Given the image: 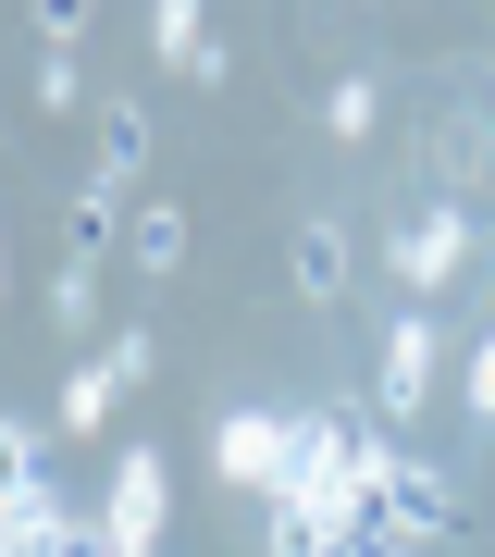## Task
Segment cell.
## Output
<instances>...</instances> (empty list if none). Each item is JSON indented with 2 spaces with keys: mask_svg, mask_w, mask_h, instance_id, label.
<instances>
[{
  "mask_svg": "<svg viewBox=\"0 0 495 557\" xmlns=\"http://www.w3.org/2000/svg\"><path fill=\"white\" fill-rule=\"evenodd\" d=\"M149 50L174 62V75H198V62H211V0H149Z\"/></svg>",
  "mask_w": 495,
  "mask_h": 557,
  "instance_id": "obj_9",
  "label": "cell"
},
{
  "mask_svg": "<svg viewBox=\"0 0 495 557\" xmlns=\"http://www.w3.org/2000/svg\"><path fill=\"white\" fill-rule=\"evenodd\" d=\"M285 458H297V409H223L211 421V471L236 483V496H273Z\"/></svg>",
  "mask_w": 495,
  "mask_h": 557,
  "instance_id": "obj_2",
  "label": "cell"
},
{
  "mask_svg": "<svg viewBox=\"0 0 495 557\" xmlns=\"http://www.w3.org/2000/svg\"><path fill=\"white\" fill-rule=\"evenodd\" d=\"M372 124H384V100H372V75H335V87H322V137H372Z\"/></svg>",
  "mask_w": 495,
  "mask_h": 557,
  "instance_id": "obj_12",
  "label": "cell"
},
{
  "mask_svg": "<svg viewBox=\"0 0 495 557\" xmlns=\"http://www.w3.org/2000/svg\"><path fill=\"white\" fill-rule=\"evenodd\" d=\"M335 557H421V545H396V533H347Z\"/></svg>",
  "mask_w": 495,
  "mask_h": 557,
  "instance_id": "obj_18",
  "label": "cell"
},
{
  "mask_svg": "<svg viewBox=\"0 0 495 557\" xmlns=\"http://www.w3.org/2000/svg\"><path fill=\"white\" fill-rule=\"evenodd\" d=\"M161 520H174V471H161V446H124V458H112V508H99V533L149 557Z\"/></svg>",
  "mask_w": 495,
  "mask_h": 557,
  "instance_id": "obj_4",
  "label": "cell"
},
{
  "mask_svg": "<svg viewBox=\"0 0 495 557\" xmlns=\"http://www.w3.org/2000/svg\"><path fill=\"white\" fill-rule=\"evenodd\" d=\"M347 273H359V260H347V223H335V211H297V236H285V285H297L310 310H347Z\"/></svg>",
  "mask_w": 495,
  "mask_h": 557,
  "instance_id": "obj_6",
  "label": "cell"
},
{
  "mask_svg": "<svg viewBox=\"0 0 495 557\" xmlns=\"http://www.w3.org/2000/svg\"><path fill=\"white\" fill-rule=\"evenodd\" d=\"M87 174H124V186L149 174V100H99V161Z\"/></svg>",
  "mask_w": 495,
  "mask_h": 557,
  "instance_id": "obj_8",
  "label": "cell"
},
{
  "mask_svg": "<svg viewBox=\"0 0 495 557\" xmlns=\"http://www.w3.org/2000/svg\"><path fill=\"white\" fill-rule=\"evenodd\" d=\"M384 520H396V545H446V533H458V483L434 471V458L396 446V458H384Z\"/></svg>",
  "mask_w": 495,
  "mask_h": 557,
  "instance_id": "obj_5",
  "label": "cell"
},
{
  "mask_svg": "<svg viewBox=\"0 0 495 557\" xmlns=\"http://www.w3.org/2000/svg\"><path fill=\"white\" fill-rule=\"evenodd\" d=\"M124 236H137V186H124V174H87L75 199H62V260H112Z\"/></svg>",
  "mask_w": 495,
  "mask_h": 557,
  "instance_id": "obj_7",
  "label": "cell"
},
{
  "mask_svg": "<svg viewBox=\"0 0 495 557\" xmlns=\"http://www.w3.org/2000/svg\"><path fill=\"white\" fill-rule=\"evenodd\" d=\"M75 557H137V545H112V533H99V520H87V533H75Z\"/></svg>",
  "mask_w": 495,
  "mask_h": 557,
  "instance_id": "obj_19",
  "label": "cell"
},
{
  "mask_svg": "<svg viewBox=\"0 0 495 557\" xmlns=\"http://www.w3.org/2000/svg\"><path fill=\"white\" fill-rule=\"evenodd\" d=\"M458 409H471V434H495V335L458 347Z\"/></svg>",
  "mask_w": 495,
  "mask_h": 557,
  "instance_id": "obj_13",
  "label": "cell"
},
{
  "mask_svg": "<svg viewBox=\"0 0 495 557\" xmlns=\"http://www.w3.org/2000/svg\"><path fill=\"white\" fill-rule=\"evenodd\" d=\"M50 322H62V335H87V322H99V285H87V260H50Z\"/></svg>",
  "mask_w": 495,
  "mask_h": 557,
  "instance_id": "obj_14",
  "label": "cell"
},
{
  "mask_svg": "<svg viewBox=\"0 0 495 557\" xmlns=\"http://www.w3.org/2000/svg\"><path fill=\"white\" fill-rule=\"evenodd\" d=\"M112 397H124V372H112V359H87V372L62 384V434H99V421H112Z\"/></svg>",
  "mask_w": 495,
  "mask_h": 557,
  "instance_id": "obj_11",
  "label": "cell"
},
{
  "mask_svg": "<svg viewBox=\"0 0 495 557\" xmlns=\"http://www.w3.org/2000/svg\"><path fill=\"white\" fill-rule=\"evenodd\" d=\"M434 359H446L434 347V310L409 298V310L384 322V347H372V409L384 421H421V409H434Z\"/></svg>",
  "mask_w": 495,
  "mask_h": 557,
  "instance_id": "obj_1",
  "label": "cell"
},
{
  "mask_svg": "<svg viewBox=\"0 0 495 557\" xmlns=\"http://www.w3.org/2000/svg\"><path fill=\"white\" fill-rule=\"evenodd\" d=\"M471 248H483V236H471V211H409L384 260H396V285H409V298H446V285L471 273Z\"/></svg>",
  "mask_w": 495,
  "mask_h": 557,
  "instance_id": "obj_3",
  "label": "cell"
},
{
  "mask_svg": "<svg viewBox=\"0 0 495 557\" xmlns=\"http://www.w3.org/2000/svg\"><path fill=\"white\" fill-rule=\"evenodd\" d=\"M87 100V75H75V50H38V112H75Z\"/></svg>",
  "mask_w": 495,
  "mask_h": 557,
  "instance_id": "obj_15",
  "label": "cell"
},
{
  "mask_svg": "<svg viewBox=\"0 0 495 557\" xmlns=\"http://www.w3.org/2000/svg\"><path fill=\"white\" fill-rule=\"evenodd\" d=\"M99 359H112V372H124V384H149V372H161V347H149V322H124V335H112V347H99Z\"/></svg>",
  "mask_w": 495,
  "mask_h": 557,
  "instance_id": "obj_17",
  "label": "cell"
},
{
  "mask_svg": "<svg viewBox=\"0 0 495 557\" xmlns=\"http://www.w3.org/2000/svg\"><path fill=\"white\" fill-rule=\"evenodd\" d=\"M87 13H99V0H38V50H75Z\"/></svg>",
  "mask_w": 495,
  "mask_h": 557,
  "instance_id": "obj_16",
  "label": "cell"
},
{
  "mask_svg": "<svg viewBox=\"0 0 495 557\" xmlns=\"http://www.w3.org/2000/svg\"><path fill=\"white\" fill-rule=\"evenodd\" d=\"M124 260L161 285V273H186V211L174 199H137V236H124Z\"/></svg>",
  "mask_w": 495,
  "mask_h": 557,
  "instance_id": "obj_10",
  "label": "cell"
}]
</instances>
